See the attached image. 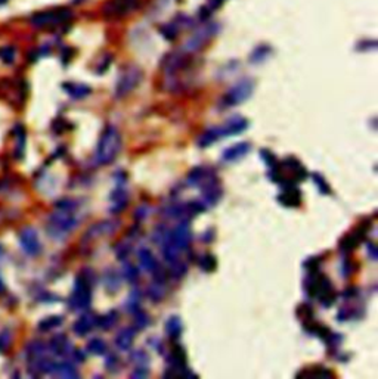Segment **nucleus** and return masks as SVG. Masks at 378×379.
Wrapping results in <instances>:
<instances>
[{"instance_id":"nucleus-51","label":"nucleus","mask_w":378,"mask_h":379,"mask_svg":"<svg viewBox=\"0 0 378 379\" xmlns=\"http://www.w3.org/2000/svg\"><path fill=\"white\" fill-rule=\"evenodd\" d=\"M366 250H368V253H369V255H371V258L372 260H377L378 258V251H377V247L374 245V244H368L366 245Z\"/></svg>"},{"instance_id":"nucleus-36","label":"nucleus","mask_w":378,"mask_h":379,"mask_svg":"<svg viewBox=\"0 0 378 379\" xmlns=\"http://www.w3.org/2000/svg\"><path fill=\"white\" fill-rule=\"evenodd\" d=\"M140 298H142V295H140L139 291H133L130 294V297H129V300L126 303V308H127L129 313L135 314L137 310H140Z\"/></svg>"},{"instance_id":"nucleus-39","label":"nucleus","mask_w":378,"mask_h":379,"mask_svg":"<svg viewBox=\"0 0 378 379\" xmlns=\"http://www.w3.org/2000/svg\"><path fill=\"white\" fill-rule=\"evenodd\" d=\"M312 177H313V181H315V184L318 186V189H319V191H321L324 195H328V194H331V187H329V184L326 183V180L324 178V176H322V174H318V173H315Z\"/></svg>"},{"instance_id":"nucleus-13","label":"nucleus","mask_w":378,"mask_h":379,"mask_svg":"<svg viewBox=\"0 0 378 379\" xmlns=\"http://www.w3.org/2000/svg\"><path fill=\"white\" fill-rule=\"evenodd\" d=\"M170 241L180 251L188 250L189 242H191V229H189L188 220H182L180 223H177V226L170 232Z\"/></svg>"},{"instance_id":"nucleus-45","label":"nucleus","mask_w":378,"mask_h":379,"mask_svg":"<svg viewBox=\"0 0 378 379\" xmlns=\"http://www.w3.org/2000/svg\"><path fill=\"white\" fill-rule=\"evenodd\" d=\"M297 314H298V317H300V319H303L304 322H307V320H312V319H313V310H312V307H310L309 304H303V305H300V307L297 308Z\"/></svg>"},{"instance_id":"nucleus-40","label":"nucleus","mask_w":378,"mask_h":379,"mask_svg":"<svg viewBox=\"0 0 378 379\" xmlns=\"http://www.w3.org/2000/svg\"><path fill=\"white\" fill-rule=\"evenodd\" d=\"M123 272H124L126 280H129V282H132V283H135V282L137 280V278H139V270H137L133 264H130V263H126V264H124Z\"/></svg>"},{"instance_id":"nucleus-10","label":"nucleus","mask_w":378,"mask_h":379,"mask_svg":"<svg viewBox=\"0 0 378 379\" xmlns=\"http://www.w3.org/2000/svg\"><path fill=\"white\" fill-rule=\"evenodd\" d=\"M279 183H281V189H282V194L278 197L279 202L288 208L298 207L301 204V192L297 187V184L291 180H281Z\"/></svg>"},{"instance_id":"nucleus-3","label":"nucleus","mask_w":378,"mask_h":379,"mask_svg":"<svg viewBox=\"0 0 378 379\" xmlns=\"http://www.w3.org/2000/svg\"><path fill=\"white\" fill-rule=\"evenodd\" d=\"M121 149V136L114 126H107L99 137L96 148V162L101 165L111 164Z\"/></svg>"},{"instance_id":"nucleus-29","label":"nucleus","mask_w":378,"mask_h":379,"mask_svg":"<svg viewBox=\"0 0 378 379\" xmlns=\"http://www.w3.org/2000/svg\"><path fill=\"white\" fill-rule=\"evenodd\" d=\"M210 170H212V168L203 167V165L192 168L191 171H189V174H188V183H191V184H194V186H198L200 181L210 173Z\"/></svg>"},{"instance_id":"nucleus-32","label":"nucleus","mask_w":378,"mask_h":379,"mask_svg":"<svg viewBox=\"0 0 378 379\" xmlns=\"http://www.w3.org/2000/svg\"><path fill=\"white\" fill-rule=\"evenodd\" d=\"M87 351H89L90 354H95V355H104V354H107L108 347H107V344H105L102 339L93 338V339H90L89 344H87Z\"/></svg>"},{"instance_id":"nucleus-14","label":"nucleus","mask_w":378,"mask_h":379,"mask_svg":"<svg viewBox=\"0 0 378 379\" xmlns=\"http://www.w3.org/2000/svg\"><path fill=\"white\" fill-rule=\"evenodd\" d=\"M120 223L118 222H114V220H107V222H99L96 225H93L84 235L83 241L84 242H90V241H95V239H99L102 236H109L112 235L117 229H118Z\"/></svg>"},{"instance_id":"nucleus-6","label":"nucleus","mask_w":378,"mask_h":379,"mask_svg":"<svg viewBox=\"0 0 378 379\" xmlns=\"http://www.w3.org/2000/svg\"><path fill=\"white\" fill-rule=\"evenodd\" d=\"M142 78H143V73L139 67H136V65L127 67L121 73V76L115 84V98H118V99L126 98L129 93H132L139 86Z\"/></svg>"},{"instance_id":"nucleus-2","label":"nucleus","mask_w":378,"mask_h":379,"mask_svg":"<svg viewBox=\"0 0 378 379\" xmlns=\"http://www.w3.org/2000/svg\"><path fill=\"white\" fill-rule=\"evenodd\" d=\"M248 128V121L241 117V115H234L231 117L225 124H222L220 127H212L209 130H206L197 140L200 148H207L212 143L217 142L220 137L225 136H235V134H241Z\"/></svg>"},{"instance_id":"nucleus-25","label":"nucleus","mask_w":378,"mask_h":379,"mask_svg":"<svg viewBox=\"0 0 378 379\" xmlns=\"http://www.w3.org/2000/svg\"><path fill=\"white\" fill-rule=\"evenodd\" d=\"M164 328H165V333H167V336H168L170 339H177V338L180 336L182 330H183L182 320H180L179 316H171V317H168L167 322H165V325H164Z\"/></svg>"},{"instance_id":"nucleus-48","label":"nucleus","mask_w":378,"mask_h":379,"mask_svg":"<svg viewBox=\"0 0 378 379\" xmlns=\"http://www.w3.org/2000/svg\"><path fill=\"white\" fill-rule=\"evenodd\" d=\"M0 58H2L3 62L12 64L14 58H15V51L12 48H2L0 49Z\"/></svg>"},{"instance_id":"nucleus-44","label":"nucleus","mask_w":378,"mask_h":379,"mask_svg":"<svg viewBox=\"0 0 378 379\" xmlns=\"http://www.w3.org/2000/svg\"><path fill=\"white\" fill-rule=\"evenodd\" d=\"M179 33V28L176 27V24H167L164 27H161V34L167 39V40H174L176 36Z\"/></svg>"},{"instance_id":"nucleus-12","label":"nucleus","mask_w":378,"mask_h":379,"mask_svg":"<svg viewBox=\"0 0 378 379\" xmlns=\"http://www.w3.org/2000/svg\"><path fill=\"white\" fill-rule=\"evenodd\" d=\"M20 244H21L24 253L31 255V257L39 255L40 251H42L39 235H37V232L33 227H26V229L21 230V233H20Z\"/></svg>"},{"instance_id":"nucleus-41","label":"nucleus","mask_w":378,"mask_h":379,"mask_svg":"<svg viewBox=\"0 0 378 379\" xmlns=\"http://www.w3.org/2000/svg\"><path fill=\"white\" fill-rule=\"evenodd\" d=\"M136 317H135V328L139 330V329H145L148 325H149V322H151V319H149V316L145 313V311H140V310H137L136 313Z\"/></svg>"},{"instance_id":"nucleus-46","label":"nucleus","mask_w":378,"mask_h":379,"mask_svg":"<svg viewBox=\"0 0 378 379\" xmlns=\"http://www.w3.org/2000/svg\"><path fill=\"white\" fill-rule=\"evenodd\" d=\"M186 275V264L180 263V261H176L171 264V276L176 278V279H180Z\"/></svg>"},{"instance_id":"nucleus-4","label":"nucleus","mask_w":378,"mask_h":379,"mask_svg":"<svg viewBox=\"0 0 378 379\" xmlns=\"http://www.w3.org/2000/svg\"><path fill=\"white\" fill-rule=\"evenodd\" d=\"M79 226V220L74 216V210L58 208L49 216L48 232L52 238L62 239L67 233L73 232Z\"/></svg>"},{"instance_id":"nucleus-11","label":"nucleus","mask_w":378,"mask_h":379,"mask_svg":"<svg viewBox=\"0 0 378 379\" xmlns=\"http://www.w3.org/2000/svg\"><path fill=\"white\" fill-rule=\"evenodd\" d=\"M68 18H71V12L67 11V9L51 11V12H40V14H36L31 18V24L34 27H48V25L61 24V23L67 21Z\"/></svg>"},{"instance_id":"nucleus-54","label":"nucleus","mask_w":378,"mask_h":379,"mask_svg":"<svg viewBox=\"0 0 378 379\" xmlns=\"http://www.w3.org/2000/svg\"><path fill=\"white\" fill-rule=\"evenodd\" d=\"M3 254V248H2V245H0V255Z\"/></svg>"},{"instance_id":"nucleus-35","label":"nucleus","mask_w":378,"mask_h":379,"mask_svg":"<svg viewBox=\"0 0 378 379\" xmlns=\"http://www.w3.org/2000/svg\"><path fill=\"white\" fill-rule=\"evenodd\" d=\"M200 267L201 270H204L206 273H212L216 270L217 267V261H216V257L213 254H206L200 258Z\"/></svg>"},{"instance_id":"nucleus-33","label":"nucleus","mask_w":378,"mask_h":379,"mask_svg":"<svg viewBox=\"0 0 378 379\" xmlns=\"http://www.w3.org/2000/svg\"><path fill=\"white\" fill-rule=\"evenodd\" d=\"M64 319L61 316H49L46 319H43L40 323H39V330L42 332H48L54 328H58L59 325H62Z\"/></svg>"},{"instance_id":"nucleus-53","label":"nucleus","mask_w":378,"mask_h":379,"mask_svg":"<svg viewBox=\"0 0 378 379\" xmlns=\"http://www.w3.org/2000/svg\"><path fill=\"white\" fill-rule=\"evenodd\" d=\"M5 291V285H3V280H2V278H0V292H3Z\"/></svg>"},{"instance_id":"nucleus-21","label":"nucleus","mask_w":378,"mask_h":379,"mask_svg":"<svg viewBox=\"0 0 378 379\" xmlns=\"http://www.w3.org/2000/svg\"><path fill=\"white\" fill-rule=\"evenodd\" d=\"M136 332H137L136 328H124V329H121V330L115 335V345H117L120 350H123V351L129 350V348L132 347V344H133V339H135V336H136Z\"/></svg>"},{"instance_id":"nucleus-9","label":"nucleus","mask_w":378,"mask_h":379,"mask_svg":"<svg viewBox=\"0 0 378 379\" xmlns=\"http://www.w3.org/2000/svg\"><path fill=\"white\" fill-rule=\"evenodd\" d=\"M139 6V0H108L102 12L108 18H121L133 12Z\"/></svg>"},{"instance_id":"nucleus-28","label":"nucleus","mask_w":378,"mask_h":379,"mask_svg":"<svg viewBox=\"0 0 378 379\" xmlns=\"http://www.w3.org/2000/svg\"><path fill=\"white\" fill-rule=\"evenodd\" d=\"M117 320H118V313L112 310V311H109L104 316H99L96 319V326L101 328L102 330H108L117 323Z\"/></svg>"},{"instance_id":"nucleus-24","label":"nucleus","mask_w":378,"mask_h":379,"mask_svg":"<svg viewBox=\"0 0 378 379\" xmlns=\"http://www.w3.org/2000/svg\"><path fill=\"white\" fill-rule=\"evenodd\" d=\"M43 357H48V347L39 341H34L31 344L27 345V358H28V363L30 361H36V360H40Z\"/></svg>"},{"instance_id":"nucleus-17","label":"nucleus","mask_w":378,"mask_h":379,"mask_svg":"<svg viewBox=\"0 0 378 379\" xmlns=\"http://www.w3.org/2000/svg\"><path fill=\"white\" fill-rule=\"evenodd\" d=\"M251 151V143L248 142H241V143H237L228 149L223 151L222 153V159L225 162H235L241 158H244L248 152Z\"/></svg>"},{"instance_id":"nucleus-23","label":"nucleus","mask_w":378,"mask_h":379,"mask_svg":"<svg viewBox=\"0 0 378 379\" xmlns=\"http://www.w3.org/2000/svg\"><path fill=\"white\" fill-rule=\"evenodd\" d=\"M52 375H58L59 378H68V379H76L79 378V370L76 369L74 364L64 361V363H55Z\"/></svg>"},{"instance_id":"nucleus-49","label":"nucleus","mask_w":378,"mask_h":379,"mask_svg":"<svg viewBox=\"0 0 378 379\" xmlns=\"http://www.w3.org/2000/svg\"><path fill=\"white\" fill-rule=\"evenodd\" d=\"M149 207L148 205H142V207H139L137 210H136V213H135V217H136V220H143L148 214H149Z\"/></svg>"},{"instance_id":"nucleus-43","label":"nucleus","mask_w":378,"mask_h":379,"mask_svg":"<svg viewBox=\"0 0 378 379\" xmlns=\"http://www.w3.org/2000/svg\"><path fill=\"white\" fill-rule=\"evenodd\" d=\"M130 253H132V245L127 242H120L115 248V254L118 260H126Z\"/></svg>"},{"instance_id":"nucleus-5","label":"nucleus","mask_w":378,"mask_h":379,"mask_svg":"<svg viewBox=\"0 0 378 379\" xmlns=\"http://www.w3.org/2000/svg\"><path fill=\"white\" fill-rule=\"evenodd\" d=\"M219 31V25L215 23H209L204 24L203 27H200L191 37H189L183 46H182V52L189 55V53H195L198 51H201Z\"/></svg>"},{"instance_id":"nucleus-1","label":"nucleus","mask_w":378,"mask_h":379,"mask_svg":"<svg viewBox=\"0 0 378 379\" xmlns=\"http://www.w3.org/2000/svg\"><path fill=\"white\" fill-rule=\"evenodd\" d=\"M96 276L90 269H84L77 278L74 283V289L68 300V307L73 311H84L89 310L92 304V288L95 285Z\"/></svg>"},{"instance_id":"nucleus-42","label":"nucleus","mask_w":378,"mask_h":379,"mask_svg":"<svg viewBox=\"0 0 378 379\" xmlns=\"http://www.w3.org/2000/svg\"><path fill=\"white\" fill-rule=\"evenodd\" d=\"M260 158L265 161V164H266L269 168H273V167H278V165H279L276 156H275L270 151H268V149H262V151H260Z\"/></svg>"},{"instance_id":"nucleus-31","label":"nucleus","mask_w":378,"mask_h":379,"mask_svg":"<svg viewBox=\"0 0 378 379\" xmlns=\"http://www.w3.org/2000/svg\"><path fill=\"white\" fill-rule=\"evenodd\" d=\"M164 295H165V291H164V282L154 280V282H152V285L148 288V297H149L152 301L158 303V301H161V300L164 298Z\"/></svg>"},{"instance_id":"nucleus-7","label":"nucleus","mask_w":378,"mask_h":379,"mask_svg":"<svg viewBox=\"0 0 378 379\" xmlns=\"http://www.w3.org/2000/svg\"><path fill=\"white\" fill-rule=\"evenodd\" d=\"M254 92V81L250 78H244L240 83H237L220 101V108H232L235 105H240L245 102Z\"/></svg>"},{"instance_id":"nucleus-27","label":"nucleus","mask_w":378,"mask_h":379,"mask_svg":"<svg viewBox=\"0 0 378 379\" xmlns=\"http://www.w3.org/2000/svg\"><path fill=\"white\" fill-rule=\"evenodd\" d=\"M360 242H362V241H360V238L356 235V232L351 233V235H347V236H344V238L341 239V242H340V251L344 253V254H349V253H351L353 250H356V247H357Z\"/></svg>"},{"instance_id":"nucleus-37","label":"nucleus","mask_w":378,"mask_h":379,"mask_svg":"<svg viewBox=\"0 0 378 379\" xmlns=\"http://www.w3.org/2000/svg\"><path fill=\"white\" fill-rule=\"evenodd\" d=\"M269 55H270V48H269V46H259V48H256L254 52L251 53L250 61H251L253 64H259V62H263Z\"/></svg>"},{"instance_id":"nucleus-34","label":"nucleus","mask_w":378,"mask_h":379,"mask_svg":"<svg viewBox=\"0 0 378 379\" xmlns=\"http://www.w3.org/2000/svg\"><path fill=\"white\" fill-rule=\"evenodd\" d=\"M301 375H306L303 378H332V373L331 370L325 369V367H313V369H309V370H304V372H300L296 378H300Z\"/></svg>"},{"instance_id":"nucleus-30","label":"nucleus","mask_w":378,"mask_h":379,"mask_svg":"<svg viewBox=\"0 0 378 379\" xmlns=\"http://www.w3.org/2000/svg\"><path fill=\"white\" fill-rule=\"evenodd\" d=\"M104 282H105V288H107L109 292H115V291H118L120 286H121V280H120L118 273H115V272H112V270L105 272V275H104Z\"/></svg>"},{"instance_id":"nucleus-50","label":"nucleus","mask_w":378,"mask_h":379,"mask_svg":"<svg viewBox=\"0 0 378 379\" xmlns=\"http://www.w3.org/2000/svg\"><path fill=\"white\" fill-rule=\"evenodd\" d=\"M350 273H351V266H350V263L344 258V260H343V266H341V276L347 278Z\"/></svg>"},{"instance_id":"nucleus-16","label":"nucleus","mask_w":378,"mask_h":379,"mask_svg":"<svg viewBox=\"0 0 378 379\" xmlns=\"http://www.w3.org/2000/svg\"><path fill=\"white\" fill-rule=\"evenodd\" d=\"M109 201H111V213L112 214H118L121 213L127 204H129V194L126 191V187L123 184H117V187L111 192L109 195Z\"/></svg>"},{"instance_id":"nucleus-18","label":"nucleus","mask_w":378,"mask_h":379,"mask_svg":"<svg viewBox=\"0 0 378 379\" xmlns=\"http://www.w3.org/2000/svg\"><path fill=\"white\" fill-rule=\"evenodd\" d=\"M96 319H98V316H93V314H83V316H80L76 320V323L73 325V332L77 336L87 335L96 326Z\"/></svg>"},{"instance_id":"nucleus-20","label":"nucleus","mask_w":378,"mask_h":379,"mask_svg":"<svg viewBox=\"0 0 378 379\" xmlns=\"http://www.w3.org/2000/svg\"><path fill=\"white\" fill-rule=\"evenodd\" d=\"M137 258H139V266L143 272H148V273H154L160 269L158 266V261L157 258L154 257V254L148 250V248H142L139 253H137Z\"/></svg>"},{"instance_id":"nucleus-38","label":"nucleus","mask_w":378,"mask_h":379,"mask_svg":"<svg viewBox=\"0 0 378 379\" xmlns=\"http://www.w3.org/2000/svg\"><path fill=\"white\" fill-rule=\"evenodd\" d=\"M11 344H12V333L9 329H3L0 332V353L8 351Z\"/></svg>"},{"instance_id":"nucleus-19","label":"nucleus","mask_w":378,"mask_h":379,"mask_svg":"<svg viewBox=\"0 0 378 379\" xmlns=\"http://www.w3.org/2000/svg\"><path fill=\"white\" fill-rule=\"evenodd\" d=\"M49 348H51V351H52L55 355H58V357H67V355H70L71 351H73V347H71L68 338H67L65 335H62V333H61V335H55V336L52 338Z\"/></svg>"},{"instance_id":"nucleus-15","label":"nucleus","mask_w":378,"mask_h":379,"mask_svg":"<svg viewBox=\"0 0 378 379\" xmlns=\"http://www.w3.org/2000/svg\"><path fill=\"white\" fill-rule=\"evenodd\" d=\"M130 360L135 363V372L132 373L130 378L137 379V378H146L149 372V355L143 350H136L130 354Z\"/></svg>"},{"instance_id":"nucleus-22","label":"nucleus","mask_w":378,"mask_h":379,"mask_svg":"<svg viewBox=\"0 0 378 379\" xmlns=\"http://www.w3.org/2000/svg\"><path fill=\"white\" fill-rule=\"evenodd\" d=\"M168 361H170V367L177 369V370H185L186 369V363H188V357H186V351L185 348H182L180 345L173 347L170 355H168Z\"/></svg>"},{"instance_id":"nucleus-47","label":"nucleus","mask_w":378,"mask_h":379,"mask_svg":"<svg viewBox=\"0 0 378 379\" xmlns=\"http://www.w3.org/2000/svg\"><path fill=\"white\" fill-rule=\"evenodd\" d=\"M118 364H120V360L115 354L112 353H108L107 357H105V367L111 372H115L118 369Z\"/></svg>"},{"instance_id":"nucleus-8","label":"nucleus","mask_w":378,"mask_h":379,"mask_svg":"<svg viewBox=\"0 0 378 379\" xmlns=\"http://www.w3.org/2000/svg\"><path fill=\"white\" fill-rule=\"evenodd\" d=\"M200 189L203 192V198H204V202L209 204V205H216L220 198H222V184L217 178V176L213 173V170H210V173L200 181Z\"/></svg>"},{"instance_id":"nucleus-52","label":"nucleus","mask_w":378,"mask_h":379,"mask_svg":"<svg viewBox=\"0 0 378 379\" xmlns=\"http://www.w3.org/2000/svg\"><path fill=\"white\" fill-rule=\"evenodd\" d=\"M356 288H349L347 291H344V298H351V297H354L356 295Z\"/></svg>"},{"instance_id":"nucleus-26","label":"nucleus","mask_w":378,"mask_h":379,"mask_svg":"<svg viewBox=\"0 0 378 379\" xmlns=\"http://www.w3.org/2000/svg\"><path fill=\"white\" fill-rule=\"evenodd\" d=\"M64 89L68 92V95L73 99H83L90 95L92 89L86 84H74V83H65Z\"/></svg>"}]
</instances>
